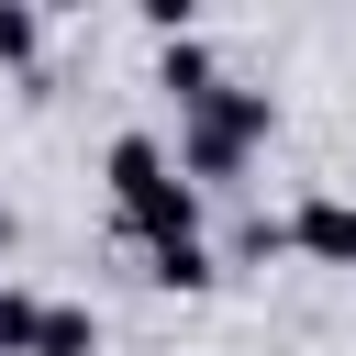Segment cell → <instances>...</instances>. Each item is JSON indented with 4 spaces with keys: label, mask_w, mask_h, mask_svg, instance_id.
I'll return each mask as SVG.
<instances>
[{
    "label": "cell",
    "mask_w": 356,
    "mask_h": 356,
    "mask_svg": "<svg viewBox=\"0 0 356 356\" xmlns=\"http://www.w3.org/2000/svg\"><path fill=\"white\" fill-rule=\"evenodd\" d=\"M111 189L134 200V222L156 234V256H167V245H189V222H200V200H189L178 178H167V156H156L145 134H122V145H111Z\"/></svg>",
    "instance_id": "6da1fadb"
},
{
    "label": "cell",
    "mask_w": 356,
    "mask_h": 356,
    "mask_svg": "<svg viewBox=\"0 0 356 356\" xmlns=\"http://www.w3.org/2000/svg\"><path fill=\"white\" fill-rule=\"evenodd\" d=\"M300 245L334 256V267H356V200H312V211H300Z\"/></svg>",
    "instance_id": "7a4b0ae2"
},
{
    "label": "cell",
    "mask_w": 356,
    "mask_h": 356,
    "mask_svg": "<svg viewBox=\"0 0 356 356\" xmlns=\"http://www.w3.org/2000/svg\"><path fill=\"white\" fill-rule=\"evenodd\" d=\"M256 122H267V100H211V122H200V167H222Z\"/></svg>",
    "instance_id": "3957f363"
},
{
    "label": "cell",
    "mask_w": 356,
    "mask_h": 356,
    "mask_svg": "<svg viewBox=\"0 0 356 356\" xmlns=\"http://www.w3.org/2000/svg\"><path fill=\"white\" fill-rule=\"evenodd\" d=\"M100 334H89V312H44V334H33V356H89Z\"/></svg>",
    "instance_id": "277c9868"
},
{
    "label": "cell",
    "mask_w": 356,
    "mask_h": 356,
    "mask_svg": "<svg viewBox=\"0 0 356 356\" xmlns=\"http://www.w3.org/2000/svg\"><path fill=\"white\" fill-rule=\"evenodd\" d=\"M33 334H44V312H33V300H11V289H0V356H33Z\"/></svg>",
    "instance_id": "5b68a950"
},
{
    "label": "cell",
    "mask_w": 356,
    "mask_h": 356,
    "mask_svg": "<svg viewBox=\"0 0 356 356\" xmlns=\"http://www.w3.org/2000/svg\"><path fill=\"white\" fill-rule=\"evenodd\" d=\"M0 56H33V11H0Z\"/></svg>",
    "instance_id": "8992f818"
},
{
    "label": "cell",
    "mask_w": 356,
    "mask_h": 356,
    "mask_svg": "<svg viewBox=\"0 0 356 356\" xmlns=\"http://www.w3.org/2000/svg\"><path fill=\"white\" fill-rule=\"evenodd\" d=\"M0 245H11V211H0Z\"/></svg>",
    "instance_id": "52a82bcc"
}]
</instances>
